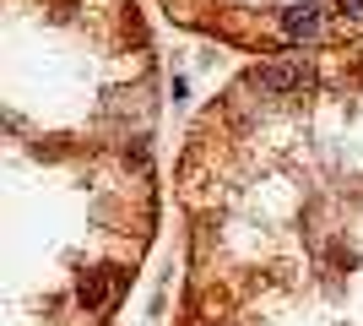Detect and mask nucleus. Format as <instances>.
I'll return each mask as SVG.
<instances>
[{
	"label": "nucleus",
	"instance_id": "1",
	"mask_svg": "<svg viewBox=\"0 0 363 326\" xmlns=\"http://www.w3.org/2000/svg\"><path fill=\"white\" fill-rule=\"evenodd\" d=\"M309 82H315V60H309V55H282V60L250 71V87H255V93H303Z\"/></svg>",
	"mask_w": 363,
	"mask_h": 326
},
{
	"label": "nucleus",
	"instance_id": "2",
	"mask_svg": "<svg viewBox=\"0 0 363 326\" xmlns=\"http://www.w3.org/2000/svg\"><path fill=\"white\" fill-rule=\"evenodd\" d=\"M320 33H325V6L320 0H298L282 11V38L288 44H315Z\"/></svg>",
	"mask_w": 363,
	"mask_h": 326
},
{
	"label": "nucleus",
	"instance_id": "3",
	"mask_svg": "<svg viewBox=\"0 0 363 326\" xmlns=\"http://www.w3.org/2000/svg\"><path fill=\"white\" fill-rule=\"evenodd\" d=\"M114 288H120V272H87V278H82V288H76V299H82L87 310H104Z\"/></svg>",
	"mask_w": 363,
	"mask_h": 326
},
{
	"label": "nucleus",
	"instance_id": "4",
	"mask_svg": "<svg viewBox=\"0 0 363 326\" xmlns=\"http://www.w3.org/2000/svg\"><path fill=\"white\" fill-rule=\"evenodd\" d=\"M331 11L347 22V28H363V0H331Z\"/></svg>",
	"mask_w": 363,
	"mask_h": 326
},
{
	"label": "nucleus",
	"instance_id": "5",
	"mask_svg": "<svg viewBox=\"0 0 363 326\" xmlns=\"http://www.w3.org/2000/svg\"><path fill=\"white\" fill-rule=\"evenodd\" d=\"M347 65H352V71L363 77V49H352V55H347Z\"/></svg>",
	"mask_w": 363,
	"mask_h": 326
},
{
	"label": "nucleus",
	"instance_id": "6",
	"mask_svg": "<svg viewBox=\"0 0 363 326\" xmlns=\"http://www.w3.org/2000/svg\"><path fill=\"white\" fill-rule=\"evenodd\" d=\"M196 326H233V321H196Z\"/></svg>",
	"mask_w": 363,
	"mask_h": 326
}]
</instances>
